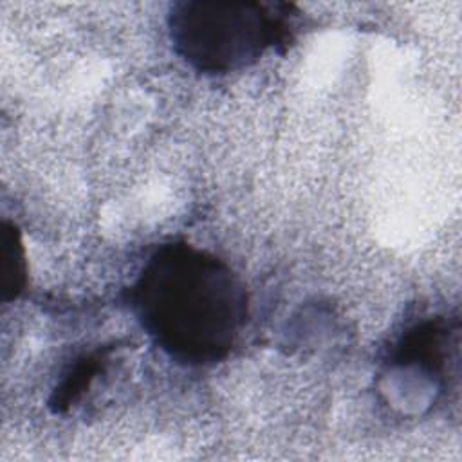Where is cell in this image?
Segmentation results:
<instances>
[{
  "label": "cell",
  "instance_id": "1",
  "mask_svg": "<svg viewBox=\"0 0 462 462\" xmlns=\"http://www.w3.org/2000/svg\"><path fill=\"white\" fill-rule=\"evenodd\" d=\"M143 328L173 359L217 363L233 348L245 316V291L218 258L188 244L162 245L132 287Z\"/></svg>",
  "mask_w": 462,
  "mask_h": 462
},
{
  "label": "cell",
  "instance_id": "2",
  "mask_svg": "<svg viewBox=\"0 0 462 462\" xmlns=\"http://www.w3.org/2000/svg\"><path fill=\"white\" fill-rule=\"evenodd\" d=\"M292 7L260 2H179L168 25L177 54L195 70L224 74L285 43Z\"/></svg>",
  "mask_w": 462,
  "mask_h": 462
}]
</instances>
